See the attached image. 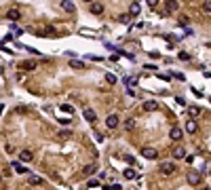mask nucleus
<instances>
[{"label": "nucleus", "mask_w": 211, "mask_h": 190, "mask_svg": "<svg viewBox=\"0 0 211 190\" xmlns=\"http://www.w3.org/2000/svg\"><path fill=\"white\" fill-rule=\"evenodd\" d=\"M175 169H177L175 163H161V167H158V171H161L163 175H173Z\"/></svg>", "instance_id": "1"}, {"label": "nucleus", "mask_w": 211, "mask_h": 190, "mask_svg": "<svg viewBox=\"0 0 211 190\" xmlns=\"http://www.w3.org/2000/svg\"><path fill=\"white\" fill-rule=\"evenodd\" d=\"M142 156H144V158H150V161H154V158L158 156V152H156V148L146 146V148H142Z\"/></svg>", "instance_id": "2"}, {"label": "nucleus", "mask_w": 211, "mask_h": 190, "mask_svg": "<svg viewBox=\"0 0 211 190\" xmlns=\"http://www.w3.org/2000/svg\"><path fill=\"white\" fill-rule=\"evenodd\" d=\"M180 8V4H177V0H165V13L169 15V13H175Z\"/></svg>", "instance_id": "3"}, {"label": "nucleus", "mask_w": 211, "mask_h": 190, "mask_svg": "<svg viewBox=\"0 0 211 190\" xmlns=\"http://www.w3.org/2000/svg\"><path fill=\"white\" fill-rule=\"evenodd\" d=\"M142 110H144V112H156V110H158V104L154 102V99H148V102H144Z\"/></svg>", "instance_id": "4"}, {"label": "nucleus", "mask_w": 211, "mask_h": 190, "mask_svg": "<svg viewBox=\"0 0 211 190\" xmlns=\"http://www.w3.org/2000/svg\"><path fill=\"white\" fill-rule=\"evenodd\" d=\"M89 11H91L93 15H101V13H103V4H101V2H97V0H93Z\"/></svg>", "instance_id": "5"}, {"label": "nucleus", "mask_w": 211, "mask_h": 190, "mask_svg": "<svg viewBox=\"0 0 211 190\" xmlns=\"http://www.w3.org/2000/svg\"><path fill=\"white\" fill-rule=\"evenodd\" d=\"M188 184L198 186V184H201V173H196V171H190V173H188Z\"/></svg>", "instance_id": "6"}, {"label": "nucleus", "mask_w": 211, "mask_h": 190, "mask_svg": "<svg viewBox=\"0 0 211 190\" xmlns=\"http://www.w3.org/2000/svg\"><path fill=\"white\" fill-rule=\"evenodd\" d=\"M106 127H108V129H116V127H118V116L110 114L108 118H106Z\"/></svg>", "instance_id": "7"}, {"label": "nucleus", "mask_w": 211, "mask_h": 190, "mask_svg": "<svg viewBox=\"0 0 211 190\" xmlns=\"http://www.w3.org/2000/svg\"><path fill=\"white\" fill-rule=\"evenodd\" d=\"M32 158H34L32 150H21V152H19V161H21V163H32Z\"/></svg>", "instance_id": "8"}, {"label": "nucleus", "mask_w": 211, "mask_h": 190, "mask_svg": "<svg viewBox=\"0 0 211 190\" xmlns=\"http://www.w3.org/2000/svg\"><path fill=\"white\" fill-rule=\"evenodd\" d=\"M182 135H184V133H182L180 127H173V129L169 131V137H171L173 142H180V140H182Z\"/></svg>", "instance_id": "9"}, {"label": "nucleus", "mask_w": 211, "mask_h": 190, "mask_svg": "<svg viewBox=\"0 0 211 190\" xmlns=\"http://www.w3.org/2000/svg\"><path fill=\"white\" fill-rule=\"evenodd\" d=\"M6 17H8L11 21H19V19H21V13L17 11V8H11V11L6 13Z\"/></svg>", "instance_id": "10"}, {"label": "nucleus", "mask_w": 211, "mask_h": 190, "mask_svg": "<svg viewBox=\"0 0 211 190\" xmlns=\"http://www.w3.org/2000/svg\"><path fill=\"white\" fill-rule=\"evenodd\" d=\"M95 171H97V165H95V163H89V165H85L82 173H85V175H93Z\"/></svg>", "instance_id": "11"}, {"label": "nucleus", "mask_w": 211, "mask_h": 190, "mask_svg": "<svg viewBox=\"0 0 211 190\" xmlns=\"http://www.w3.org/2000/svg\"><path fill=\"white\" fill-rule=\"evenodd\" d=\"M85 118L89 121V123H95V121H97V114H95L91 108H87V110H85Z\"/></svg>", "instance_id": "12"}, {"label": "nucleus", "mask_w": 211, "mask_h": 190, "mask_svg": "<svg viewBox=\"0 0 211 190\" xmlns=\"http://www.w3.org/2000/svg\"><path fill=\"white\" fill-rule=\"evenodd\" d=\"M186 131H188V133H196V131H198V125H196L194 121H188V123H186Z\"/></svg>", "instance_id": "13"}, {"label": "nucleus", "mask_w": 211, "mask_h": 190, "mask_svg": "<svg viewBox=\"0 0 211 190\" xmlns=\"http://www.w3.org/2000/svg\"><path fill=\"white\" fill-rule=\"evenodd\" d=\"M28 184L30 186H38V184H42V177L40 175H30L28 177Z\"/></svg>", "instance_id": "14"}, {"label": "nucleus", "mask_w": 211, "mask_h": 190, "mask_svg": "<svg viewBox=\"0 0 211 190\" xmlns=\"http://www.w3.org/2000/svg\"><path fill=\"white\" fill-rule=\"evenodd\" d=\"M61 8H66L68 13H74V11H76V8H74V4L70 2V0H61Z\"/></svg>", "instance_id": "15"}, {"label": "nucleus", "mask_w": 211, "mask_h": 190, "mask_svg": "<svg viewBox=\"0 0 211 190\" xmlns=\"http://www.w3.org/2000/svg\"><path fill=\"white\" fill-rule=\"evenodd\" d=\"M173 156H175V158H184V156H186V150H184L182 146L173 148Z\"/></svg>", "instance_id": "16"}, {"label": "nucleus", "mask_w": 211, "mask_h": 190, "mask_svg": "<svg viewBox=\"0 0 211 190\" xmlns=\"http://www.w3.org/2000/svg\"><path fill=\"white\" fill-rule=\"evenodd\" d=\"M139 11H142V8H139V4H137V2H133V4H131V6H129V15H131V17H135V15H139Z\"/></svg>", "instance_id": "17"}, {"label": "nucleus", "mask_w": 211, "mask_h": 190, "mask_svg": "<svg viewBox=\"0 0 211 190\" xmlns=\"http://www.w3.org/2000/svg\"><path fill=\"white\" fill-rule=\"evenodd\" d=\"M135 125H137V121H135V118H127V121H125V129H127V131H133V129H135Z\"/></svg>", "instance_id": "18"}, {"label": "nucleus", "mask_w": 211, "mask_h": 190, "mask_svg": "<svg viewBox=\"0 0 211 190\" xmlns=\"http://www.w3.org/2000/svg\"><path fill=\"white\" fill-rule=\"evenodd\" d=\"M13 169L17 171V173H23V175H25V173H28V169H25V167L21 165V163H13Z\"/></svg>", "instance_id": "19"}, {"label": "nucleus", "mask_w": 211, "mask_h": 190, "mask_svg": "<svg viewBox=\"0 0 211 190\" xmlns=\"http://www.w3.org/2000/svg\"><path fill=\"white\" fill-rule=\"evenodd\" d=\"M122 175H125L127 179H135V177H137V173H135V171L131 169V167H129V169H125V173H122Z\"/></svg>", "instance_id": "20"}, {"label": "nucleus", "mask_w": 211, "mask_h": 190, "mask_svg": "<svg viewBox=\"0 0 211 190\" xmlns=\"http://www.w3.org/2000/svg\"><path fill=\"white\" fill-rule=\"evenodd\" d=\"M70 135H72V131H70V129H61V131H59V137H61V140H68Z\"/></svg>", "instance_id": "21"}, {"label": "nucleus", "mask_w": 211, "mask_h": 190, "mask_svg": "<svg viewBox=\"0 0 211 190\" xmlns=\"http://www.w3.org/2000/svg\"><path fill=\"white\" fill-rule=\"evenodd\" d=\"M125 83H127V85H131V87H135V85H137V78H135V76H127V78H125Z\"/></svg>", "instance_id": "22"}, {"label": "nucleus", "mask_w": 211, "mask_h": 190, "mask_svg": "<svg viewBox=\"0 0 211 190\" xmlns=\"http://www.w3.org/2000/svg\"><path fill=\"white\" fill-rule=\"evenodd\" d=\"M59 110H61V112H68V114H70V112H72V106H70V104H61V106H59Z\"/></svg>", "instance_id": "23"}, {"label": "nucleus", "mask_w": 211, "mask_h": 190, "mask_svg": "<svg viewBox=\"0 0 211 190\" xmlns=\"http://www.w3.org/2000/svg\"><path fill=\"white\" fill-rule=\"evenodd\" d=\"M70 66H72V68H78V70H80V68H85V63H82V61H76V59H74V61H70Z\"/></svg>", "instance_id": "24"}, {"label": "nucleus", "mask_w": 211, "mask_h": 190, "mask_svg": "<svg viewBox=\"0 0 211 190\" xmlns=\"http://www.w3.org/2000/svg\"><path fill=\"white\" fill-rule=\"evenodd\" d=\"M188 112H190V116H192V118H196V116L201 114V110H198V108H190Z\"/></svg>", "instance_id": "25"}, {"label": "nucleus", "mask_w": 211, "mask_h": 190, "mask_svg": "<svg viewBox=\"0 0 211 190\" xmlns=\"http://www.w3.org/2000/svg\"><path fill=\"white\" fill-rule=\"evenodd\" d=\"M203 11H205V13H211V0H205V4H203Z\"/></svg>", "instance_id": "26"}, {"label": "nucleus", "mask_w": 211, "mask_h": 190, "mask_svg": "<svg viewBox=\"0 0 211 190\" xmlns=\"http://www.w3.org/2000/svg\"><path fill=\"white\" fill-rule=\"evenodd\" d=\"M34 68H36V63H34V61H28V63H23V70H34Z\"/></svg>", "instance_id": "27"}, {"label": "nucleus", "mask_w": 211, "mask_h": 190, "mask_svg": "<svg viewBox=\"0 0 211 190\" xmlns=\"http://www.w3.org/2000/svg\"><path fill=\"white\" fill-rule=\"evenodd\" d=\"M106 80H108L110 85H114V83H116V76H114V74H106Z\"/></svg>", "instance_id": "28"}, {"label": "nucleus", "mask_w": 211, "mask_h": 190, "mask_svg": "<svg viewBox=\"0 0 211 190\" xmlns=\"http://www.w3.org/2000/svg\"><path fill=\"white\" fill-rule=\"evenodd\" d=\"M125 161L129 163V165H135V156H131V154H127V156H125Z\"/></svg>", "instance_id": "29"}, {"label": "nucleus", "mask_w": 211, "mask_h": 190, "mask_svg": "<svg viewBox=\"0 0 211 190\" xmlns=\"http://www.w3.org/2000/svg\"><path fill=\"white\" fill-rule=\"evenodd\" d=\"M177 57H180V59H184V61H188V59H190V55H188V53H180Z\"/></svg>", "instance_id": "30"}, {"label": "nucleus", "mask_w": 211, "mask_h": 190, "mask_svg": "<svg viewBox=\"0 0 211 190\" xmlns=\"http://www.w3.org/2000/svg\"><path fill=\"white\" fill-rule=\"evenodd\" d=\"M173 78H177V80H186V78H184V74H182V72H177V74H173Z\"/></svg>", "instance_id": "31"}, {"label": "nucleus", "mask_w": 211, "mask_h": 190, "mask_svg": "<svg viewBox=\"0 0 211 190\" xmlns=\"http://www.w3.org/2000/svg\"><path fill=\"white\" fill-rule=\"evenodd\" d=\"M146 2L150 4V6H156V4H158V0H146Z\"/></svg>", "instance_id": "32"}, {"label": "nucleus", "mask_w": 211, "mask_h": 190, "mask_svg": "<svg viewBox=\"0 0 211 190\" xmlns=\"http://www.w3.org/2000/svg\"><path fill=\"white\" fill-rule=\"evenodd\" d=\"M110 190H120V186H118V184H114V186H110Z\"/></svg>", "instance_id": "33"}, {"label": "nucleus", "mask_w": 211, "mask_h": 190, "mask_svg": "<svg viewBox=\"0 0 211 190\" xmlns=\"http://www.w3.org/2000/svg\"><path fill=\"white\" fill-rule=\"evenodd\" d=\"M201 190H211V188H201Z\"/></svg>", "instance_id": "34"}, {"label": "nucleus", "mask_w": 211, "mask_h": 190, "mask_svg": "<svg viewBox=\"0 0 211 190\" xmlns=\"http://www.w3.org/2000/svg\"><path fill=\"white\" fill-rule=\"evenodd\" d=\"M85 2H93V0H85Z\"/></svg>", "instance_id": "35"}]
</instances>
